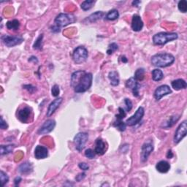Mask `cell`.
Returning <instances> with one entry per match:
<instances>
[{
    "mask_svg": "<svg viewBox=\"0 0 187 187\" xmlns=\"http://www.w3.org/2000/svg\"><path fill=\"white\" fill-rule=\"evenodd\" d=\"M15 148L14 145H1V154L5 155L11 153L13 151V149Z\"/></svg>",
    "mask_w": 187,
    "mask_h": 187,
    "instance_id": "f1b7e54d",
    "label": "cell"
},
{
    "mask_svg": "<svg viewBox=\"0 0 187 187\" xmlns=\"http://www.w3.org/2000/svg\"><path fill=\"white\" fill-rule=\"evenodd\" d=\"M171 86L176 91H179V90L186 89L187 84L184 79H177L172 81Z\"/></svg>",
    "mask_w": 187,
    "mask_h": 187,
    "instance_id": "44dd1931",
    "label": "cell"
},
{
    "mask_svg": "<svg viewBox=\"0 0 187 187\" xmlns=\"http://www.w3.org/2000/svg\"><path fill=\"white\" fill-rule=\"evenodd\" d=\"M178 119H179V117L178 116H170V118L166 122L165 124L164 125V127H165V128H169V127H172L178 122Z\"/></svg>",
    "mask_w": 187,
    "mask_h": 187,
    "instance_id": "4dcf8cb0",
    "label": "cell"
},
{
    "mask_svg": "<svg viewBox=\"0 0 187 187\" xmlns=\"http://www.w3.org/2000/svg\"><path fill=\"white\" fill-rule=\"evenodd\" d=\"M178 35L175 32H159L153 37V42L157 46H164L167 42L177 40Z\"/></svg>",
    "mask_w": 187,
    "mask_h": 187,
    "instance_id": "3957f363",
    "label": "cell"
},
{
    "mask_svg": "<svg viewBox=\"0 0 187 187\" xmlns=\"http://www.w3.org/2000/svg\"><path fill=\"white\" fill-rule=\"evenodd\" d=\"M48 156V151L47 148L42 145H38L34 150V157L38 159H43Z\"/></svg>",
    "mask_w": 187,
    "mask_h": 187,
    "instance_id": "2e32d148",
    "label": "cell"
},
{
    "mask_svg": "<svg viewBox=\"0 0 187 187\" xmlns=\"http://www.w3.org/2000/svg\"><path fill=\"white\" fill-rule=\"evenodd\" d=\"M93 76L83 70L76 71L71 76V86L76 93H83L91 88Z\"/></svg>",
    "mask_w": 187,
    "mask_h": 187,
    "instance_id": "6da1fadb",
    "label": "cell"
},
{
    "mask_svg": "<svg viewBox=\"0 0 187 187\" xmlns=\"http://www.w3.org/2000/svg\"><path fill=\"white\" fill-rule=\"evenodd\" d=\"M145 69L143 68L137 69L135 73V78L137 81H142L145 78Z\"/></svg>",
    "mask_w": 187,
    "mask_h": 187,
    "instance_id": "83f0119b",
    "label": "cell"
},
{
    "mask_svg": "<svg viewBox=\"0 0 187 187\" xmlns=\"http://www.w3.org/2000/svg\"><path fill=\"white\" fill-rule=\"evenodd\" d=\"M18 170L20 173L26 175V174L31 173V172L33 171V165L32 163H30V162H24V163H22L21 164H20Z\"/></svg>",
    "mask_w": 187,
    "mask_h": 187,
    "instance_id": "d6986e66",
    "label": "cell"
},
{
    "mask_svg": "<svg viewBox=\"0 0 187 187\" xmlns=\"http://www.w3.org/2000/svg\"><path fill=\"white\" fill-rule=\"evenodd\" d=\"M126 87L130 89L132 91L133 95L135 96H139L140 84L135 78H130L129 80H127L126 82Z\"/></svg>",
    "mask_w": 187,
    "mask_h": 187,
    "instance_id": "5bb4252c",
    "label": "cell"
},
{
    "mask_svg": "<svg viewBox=\"0 0 187 187\" xmlns=\"http://www.w3.org/2000/svg\"><path fill=\"white\" fill-rule=\"evenodd\" d=\"M104 15L105 13L102 11H96L95 13H92L91 15H90L89 17L86 18V20H88L89 23H93V22H95L96 20L101 19Z\"/></svg>",
    "mask_w": 187,
    "mask_h": 187,
    "instance_id": "603a6c76",
    "label": "cell"
},
{
    "mask_svg": "<svg viewBox=\"0 0 187 187\" xmlns=\"http://www.w3.org/2000/svg\"><path fill=\"white\" fill-rule=\"evenodd\" d=\"M144 114H145L144 108H143V107H139L138 109L136 110V112H135V114L126 121V122L125 123H126L127 126L131 127L137 124V123H139L142 120V118H143Z\"/></svg>",
    "mask_w": 187,
    "mask_h": 187,
    "instance_id": "ba28073f",
    "label": "cell"
},
{
    "mask_svg": "<svg viewBox=\"0 0 187 187\" xmlns=\"http://www.w3.org/2000/svg\"><path fill=\"white\" fill-rule=\"evenodd\" d=\"M42 39H43V34H40L37 39L35 42L34 43L33 48L36 50H41L42 47Z\"/></svg>",
    "mask_w": 187,
    "mask_h": 187,
    "instance_id": "1f68e13d",
    "label": "cell"
},
{
    "mask_svg": "<svg viewBox=\"0 0 187 187\" xmlns=\"http://www.w3.org/2000/svg\"><path fill=\"white\" fill-rule=\"evenodd\" d=\"M0 178H1L2 185V186H5L7 184L8 181H9V177H8V176L5 172L1 170L0 171Z\"/></svg>",
    "mask_w": 187,
    "mask_h": 187,
    "instance_id": "836d02e7",
    "label": "cell"
},
{
    "mask_svg": "<svg viewBox=\"0 0 187 187\" xmlns=\"http://www.w3.org/2000/svg\"><path fill=\"white\" fill-rule=\"evenodd\" d=\"M124 102H125V105H126V110L127 112L130 111L131 108H132V102H131V101L129 100V99H127V98H126L124 100Z\"/></svg>",
    "mask_w": 187,
    "mask_h": 187,
    "instance_id": "f35d334b",
    "label": "cell"
},
{
    "mask_svg": "<svg viewBox=\"0 0 187 187\" xmlns=\"http://www.w3.org/2000/svg\"><path fill=\"white\" fill-rule=\"evenodd\" d=\"M63 101V99L61 97L56 98V100H54L49 105L48 110H47V116H51V115L54 114L55 111L58 109V108L60 106L61 102Z\"/></svg>",
    "mask_w": 187,
    "mask_h": 187,
    "instance_id": "e0dca14e",
    "label": "cell"
},
{
    "mask_svg": "<svg viewBox=\"0 0 187 187\" xmlns=\"http://www.w3.org/2000/svg\"><path fill=\"white\" fill-rule=\"evenodd\" d=\"M173 154H172V152L171 150H169V151H167V159H172V157H173Z\"/></svg>",
    "mask_w": 187,
    "mask_h": 187,
    "instance_id": "f6af8a7d",
    "label": "cell"
},
{
    "mask_svg": "<svg viewBox=\"0 0 187 187\" xmlns=\"http://www.w3.org/2000/svg\"><path fill=\"white\" fill-rule=\"evenodd\" d=\"M31 114H32V109L29 107H24L18 111V118L22 123H27L29 120Z\"/></svg>",
    "mask_w": 187,
    "mask_h": 187,
    "instance_id": "7c38bea8",
    "label": "cell"
},
{
    "mask_svg": "<svg viewBox=\"0 0 187 187\" xmlns=\"http://www.w3.org/2000/svg\"><path fill=\"white\" fill-rule=\"evenodd\" d=\"M0 128L2 129H7L8 128V125L7 122L3 119V117L1 116V122H0Z\"/></svg>",
    "mask_w": 187,
    "mask_h": 187,
    "instance_id": "60d3db41",
    "label": "cell"
},
{
    "mask_svg": "<svg viewBox=\"0 0 187 187\" xmlns=\"http://www.w3.org/2000/svg\"><path fill=\"white\" fill-rule=\"evenodd\" d=\"M95 2H96L94 1V0H86V1L83 2L81 5V9L84 10V11L89 10L92 7H93Z\"/></svg>",
    "mask_w": 187,
    "mask_h": 187,
    "instance_id": "4316f807",
    "label": "cell"
},
{
    "mask_svg": "<svg viewBox=\"0 0 187 187\" xmlns=\"http://www.w3.org/2000/svg\"><path fill=\"white\" fill-rule=\"evenodd\" d=\"M78 167L80 169L83 170H84V171H86V170H88L89 169V166L88 165V164L85 163V162H81V163H79Z\"/></svg>",
    "mask_w": 187,
    "mask_h": 187,
    "instance_id": "b9f144b4",
    "label": "cell"
},
{
    "mask_svg": "<svg viewBox=\"0 0 187 187\" xmlns=\"http://www.w3.org/2000/svg\"><path fill=\"white\" fill-rule=\"evenodd\" d=\"M141 2L140 1H133L132 2V5L135 6V7H138L139 4H140Z\"/></svg>",
    "mask_w": 187,
    "mask_h": 187,
    "instance_id": "7dc6e473",
    "label": "cell"
},
{
    "mask_svg": "<svg viewBox=\"0 0 187 187\" xmlns=\"http://www.w3.org/2000/svg\"><path fill=\"white\" fill-rule=\"evenodd\" d=\"M114 126L118 129L119 131H125L127 127V124L126 123L123 122L122 120H116V122H114Z\"/></svg>",
    "mask_w": 187,
    "mask_h": 187,
    "instance_id": "f546056e",
    "label": "cell"
},
{
    "mask_svg": "<svg viewBox=\"0 0 187 187\" xmlns=\"http://www.w3.org/2000/svg\"><path fill=\"white\" fill-rule=\"evenodd\" d=\"M172 93V90L167 85H162L159 86L154 91V97L157 101L161 100L163 96Z\"/></svg>",
    "mask_w": 187,
    "mask_h": 187,
    "instance_id": "8fae6325",
    "label": "cell"
},
{
    "mask_svg": "<svg viewBox=\"0 0 187 187\" xmlns=\"http://www.w3.org/2000/svg\"><path fill=\"white\" fill-rule=\"evenodd\" d=\"M88 51L85 47L78 46L77 47L73 53V59L74 62L77 65L83 63L88 58Z\"/></svg>",
    "mask_w": 187,
    "mask_h": 187,
    "instance_id": "5b68a950",
    "label": "cell"
},
{
    "mask_svg": "<svg viewBox=\"0 0 187 187\" xmlns=\"http://www.w3.org/2000/svg\"><path fill=\"white\" fill-rule=\"evenodd\" d=\"M1 39L4 44L7 47H9V48L20 45L24 41V38L21 36L2 35L1 37Z\"/></svg>",
    "mask_w": 187,
    "mask_h": 187,
    "instance_id": "8992f818",
    "label": "cell"
},
{
    "mask_svg": "<svg viewBox=\"0 0 187 187\" xmlns=\"http://www.w3.org/2000/svg\"><path fill=\"white\" fill-rule=\"evenodd\" d=\"M119 17L118 11L117 10H112L108 12L105 16V18L108 20H114L118 19Z\"/></svg>",
    "mask_w": 187,
    "mask_h": 187,
    "instance_id": "484cf974",
    "label": "cell"
},
{
    "mask_svg": "<svg viewBox=\"0 0 187 187\" xmlns=\"http://www.w3.org/2000/svg\"><path fill=\"white\" fill-rule=\"evenodd\" d=\"M131 29L135 32H140L143 29V22L140 16L138 15H134L131 19Z\"/></svg>",
    "mask_w": 187,
    "mask_h": 187,
    "instance_id": "9a60e30c",
    "label": "cell"
},
{
    "mask_svg": "<svg viewBox=\"0 0 187 187\" xmlns=\"http://www.w3.org/2000/svg\"><path fill=\"white\" fill-rule=\"evenodd\" d=\"M187 134V122L186 120L184 121L181 124H180L178 128L176 129V132L174 135V142L175 143H178L184 139V137L186 136Z\"/></svg>",
    "mask_w": 187,
    "mask_h": 187,
    "instance_id": "52a82bcc",
    "label": "cell"
},
{
    "mask_svg": "<svg viewBox=\"0 0 187 187\" xmlns=\"http://www.w3.org/2000/svg\"><path fill=\"white\" fill-rule=\"evenodd\" d=\"M6 26H7L8 29L18 30L20 27V22L19 20L16 19L9 20V21H7V24H6Z\"/></svg>",
    "mask_w": 187,
    "mask_h": 187,
    "instance_id": "cb8c5ba5",
    "label": "cell"
},
{
    "mask_svg": "<svg viewBox=\"0 0 187 187\" xmlns=\"http://www.w3.org/2000/svg\"><path fill=\"white\" fill-rule=\"evenodd\" d=\"M21 180H22L21 177H20V176H18V177H16L15 179H14V184H15V186H18Z\"/></svg>",
    "mask_w": 187,
    "mask_h": 187,
    "instance_id": "ee69618b",
    "label": "cell"
},
{
    "mask_svg": "<svg viewBox=\"0 0 187 187\" xmlns=\"http://www.w3.org/2000/svg\"><path fill=\"white\" fill-rule=\"evenodd\" d=\"M108 78L110 81V84L113 86H117L120 82L118 73L116 71H111L108 74Z\"/></svg>",
    "mask_w": 187,
    "mask_h": 187,
    "instance_id": "7402d4cb",
    "label": "cell"
},
{
    "mask_svg": "<svg viewBox=\"0 0 187 187\" xmlns=\"http://www.w3.org/2000/svg\"><path fill=\"white\" fill-rule=\"evenodd\" d=\"M118 45H117L116 43L113 42V43H111V44L109 45L108 49V51H107V53H108V55H111L114 53V52H115V51H116L117 50H118Z\"/></svg>",
    "mask_w": 187,
    "mask_h": 187,
    "instance_id": "e575fe53",
    "label": "cell"
},
{
    "mask_svg": "<svg viewBox=\"0 0 187 187\" xmlns=\"http://www.w3.org/2000/svg\"><path fill=\"white\" fill-rule=\"evenodd\" d=\"M59 93H60V89H59V86L58 85H54L51 89V94L52 96H55V97H57L59 96Z\"/></svg>",
    "mask_w": 187,
    "mask_h": 187,
    "instance_id": "74e56055",
    "label": "cell"
},
{
    "mask_svg": "<svg viewBox=\"0 0 187 187\" xmlns=\"http://www.w3.org/2000/svg\"><path fill=\"white\" fill-rule=\"evenodd\" d=\"M32 60H33V61H34V63H38V59H37V57H35V56H32V57H31V58L29 59V61H32Z\"/></svg>",
    "mask_w": 187,
    "mask_h": 187,
    "instance_id": "bcb514c9",
    "label": "cell"
},
{
    "mask_svg": "<svg viewBox=\"0 0 187 187\" xmlns=\"http://www.w3.org/2000/svg\"><path fill=\"white\" fill-rule=\"evenodd\" d=\"M56 127V122L53 119H48L43 123L38 130L39 135H46L51 132Z\"/></svg>",
    "mask_w": 187,
    "mask_h": 187,
    "instance_id": "30bf717a",
    "label": "cell"
},
{
    "mask_svg": "<svg viewBox=\"0 0 187 187\" xmlns=\"http://www.w3.org/2000/svg\"><path fill=\"white\" fill-rule=\"evenodd\" d=\"M163 78L164 74L159 69H155L152 71V79L154 81H160Z\"/></svg>",
    "mask_w": 187,
    "mask_h": 187,
    "instance_id": "d4e9b609",
    "label": "cell"
},
{
    "mask_svg": "<svg viewBox=\"0 0 187 187\" xmlns=\"http://www.w3.org/2000/svg\"><path fill=\"white\" fill-rule=\"evenodd\" d=\"M151 64L157 67H169L175 61L173 55L168 53H160L151 57Z\"/></svg>",
    "mask_w": 187,
    "mask_h": 187,
    "instance_id": "7a4b0ae2",
    "label": "cell"
},
{
    "mask_svg": "<svg viewBox=\"0 0 187 187\" xmlns=\"http://www.w3.org/2000/svg\"><path fill=\"white\" fill-rule=\"evenodd\" d=\"M85 177H86V174L84 173V172H83V173H80L78 175V176L75 177V179L78 182H80V181H81V180H83Z\"/></svg>",
    "mask_w": 187,
    "mask_h": 187,
    "instance_id": "7bdbcfd3",
    "label": "cell"
},
{
    "mask_svg": "<svg viewBox=\"0 0 187 187\" xmlns=\"http://www.w3.org/2000/svg\"><path fill=\"white\" fill-rule=\"evenodd\" d=\"M178 10H179L180 12H182V13H186L187 2L186 0H181V1H180L178 4Z\"/></svg>",
    "mask_w": 187,
    "mask_h": 187,
    "instance_id": "d6a6232c",
    "label": "cell"
},
{
    "mask_svg": "<svg viewBox=\"0 0 187 187\" xmlns=\"http://www.w3.org/2000/svg\"><path fill=\"white\" fill-rule=\"evenodd\" d=\"M95 155H96L95 151H93L92 149H88L86 150L85 156L88 158V159H94V158L95 157Z\"/></svg>",
    "mask_w": 187,
    "mask_h": 187,
    "instance_id": "8d00e7d4",
    "label": "cell"
},
{
    "mask_svg": "<svg viewBox=\"0 0 187 187\" xmlns=\"http://www.w3.org/2000/svg\"><path fill=\"white\" fill-rule=\"evenodd\" d=\"M127 114L126 112L124 111V110L122 108H118V114H117L116 116V118L117 120H123L125 117H126Z\"/></svg>",
    "mask_w": 187,
    "mask_h": 187,
    "instance_id": "d590c367",
    "label": "cell"
},
{
    "mask_svg": "<svg viewBox=\"0 0 187 187\" xmlns=\"http://www.w3.org/2000/svg\"><path fill=\"white\" fill-rule=\"evenodd\" d=\"M154 151V146L151 143H145L143 145L141 148V161L143 162H146L148 158L151 154V152Z\"/></svg>",
    "mask_w": 187,
    "mask_h": 187,
    "instance_id": "4fadbf2b",
    "label": "cell"
},
{
    "mask_svg": "<svg viewBox=\"0 0 187 187\" xmlns=\"http://www.w3.org/2000/svg\"><path fill=\"white\" fill-rule=\"evenodd\" d=\"M96 146L94 151L96 154L97 155H103L105 153L107 146L106 143L102 140V138H97L96 140Z\"/></svg>",
    "mask_w": 187,
    "mask_h": 187,
    "instance_id": "ac0fdd59",
    "label": "cell"
},
{
    "mask_svg": "<svg viewBox=\"0 0 187 187\" xmlns=\"http://www.w3.org/2000/svg\"><path fill=\"white\" fill-rule=\"evenodd\" d=\"M122 61L124 63H127V61H128V60H127V59L125 56H122Z\"/></svg>",
    "mask_w": 187,
    "mask_h": 187,
    "instance_id": "c3c4849f",
    "label": "cell"
},
{
    "mask_svg": "<svg viewBox=\"0 0 187 187\" xmlns=\"http://www.w3.org/2000/svg\"><path fill=\"white\" fill-rule=\"evenodd\" d=\"M76 21V18L73 14L67 13H60L55 18V24L59 28L67 26L69 24L75 23Z\"/></svg>",
    "mask_w": 187,
    "mask_h": 187,
    "instance_id": "277c9868",
    "label": "cell"
},
{
    "mask_svg": "<svg viewBox=\"0 0 187 187\" xmlns=\"http://www.w3.org/2000/svg\"><path fill=\"white\" fill-rule=\"evenodd\" d=\"M74 143L75 149L78 151H81L84 149L86 142L88 140V134L86 132H79L74 137Z\"/></svg>",
    "mask_w": 187,
    "mask_h": 187,
    "instance_id": "9c48e42d",
    "label": "cell"
},
{
    "mask_svg": "<svg viewBox=\"0 0 187 187\" xmlns=\"http://www.w3.org/2000/svg\"><path fill=\"white\" fill-rule=\"evenodd\" d=\"M23 87L25 89L27 90V91L31 94H33L34 91H37L36 87H34V86H33L32 85H24Z\"/></svg>",
    "mask_w": 187,
    "mask_h": 187,
    "instance_id": "ab89813d",
    "label": "cell"
},
{
    "mask_svg": "<svg viewBox=\"0 0 187 187\" xmlns=\"http://www.w3.org/2000/svg\"><path fill=\"white\" fill-rule=\"evenodd\" d=\"M156 169H157L158 172H161V173H166L170 169V164L167 162L162 160V161H160L157 164Z\"/></svg>",
    "mask_w": 187,
    "mask_h": 187,
    "instance_id": "ffe728a7",
    "label": "cell"
}]
</instances>
